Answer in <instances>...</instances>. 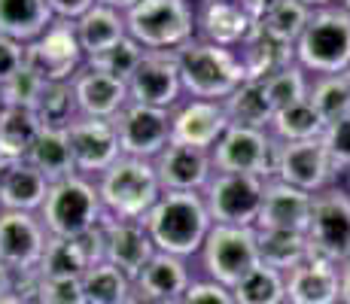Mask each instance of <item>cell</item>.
<instances>
[{"instance_id": "obj_1", "label": "cell", "mask_w": 350, "mask_h": 304, "mask_svg": "<svg viewBox=\"0 0 350 304\" xmlns=\"http://www.w3.org/2000/svg\"><path fill=\"white\" fill-rule=\"evenodd\" d=\"M144 225L156 243V253L177 255V259L201 255L213 232L204 192H165L144 219Z\"/></svg>"}, {"instance_id": "obj_2", "label": "cell", "mask_w": 350, "mask_h": 304, "mask_svg": "<svg viewBox=\"0 0 350 304\" xmlns=\"http://www.w3.org/2000/svg\"><path fill=\"white\" fill-rule=\"evenodd\" d=\"M180 61V77H183L186 98L198 100H228L241 85L247 83V67L241 61L238 49L213 46L195 37L180 52H174Z\"/></svg>"}, {"instance_id": "obj_3", "label": "cell", "mask_w": 350, "mask_h": 304, "mask_svg": "<svg viewBox=\"0 0 350 304\" xmlns=\"http://www.w3.org/2000/svg\"><path fill=\"white\" fill-rule=\"evenodd\" d=\"M95 182L107 216L128 222H144L152 207L159 204V198L165 195V189L159 182L156 161L128 158V155H122Z\"/></svg>"}, {"instance_id": "obj_4", "label": "cell", "mask_w": 350, "mask_h": 304, "mask_svg": "<svg viewBox=\"0 0 350 304\" xmlns=\"http://www.w3.org/2000/svg\"><path fill=\"white\" fill-rule=\"evenodd\" d=\"M128 37L146 52H180L198 37V3L195 0H140L125 12Z\"/></svg>"}, {"instance_id": "obj_5", "label": "cell", "mask_w": 350, "mask_h": 304, "mask_svg": "<svg viewBox=\"0 0 350 304\" xmlns=\"http://www.w3.org/2000/svg\"><path fill=\"white\" fill-rule=\"evenodd\" d=\"M46 232L52 238H85L107 219L98 182L83 174H73L49 186L46 204L40 210Z\"/></svg>"}, {"instance_id": "obj_6", "label": "cell", "mask_w": 350, "mask_h": 304, "mask_svg": "<svg viewBox=\"0 0 350 304\" xmlns=\"http://www.w3.org/2000/svg\"><path fill=\"white\" fill-rule=\"evenodd\" d=\"M295 61L311 77H338L350 67V12L341 3L314 10L295 43Z\"/></svg>"}, {"instance_id": "obj_7", "label": "cell", "mask_w": 350, "mask_h": 304, "mask_svg": "<svg viewBox=\"0 0 350 304\" xmlns=\"http://www.w3.org/2000/svg\"><path fill=\"white\" fill-rule=\"evenodd\" d=\"M201 271L207 280L234 289L253 268H259V232L238 225H213L201 249Z\"/></svg>"}, {"instance_id": "obj_8", "label": "cell", "mask_w": 350, "mask_h": 304, "mask_svg": "<svg viewBox=\"0 0 350 304\" xmlns=\"http://www.w3.org/2000/svg\"><path fill=\"white\" fill-rule=\"evenodd\" d=\"M268 180L250 177V174H213L204 189V201L211 210L213 225H238L256 228L265 204Z\"/></svg>"}, {"instance_id": "obj_9", "label": "cell", "mask_w": 350, "mask_h": 304, "mask_svg": "<svg viewBox=\"0 0 350 304\" xmlns=\"http://www.w3.org/2000/svg\"><path fill=\"white\" fill-rule=\"evenodd\" d=\"M25 67L43 83H70L85 67V52L77 37V22L55 18L40 40L25 46Z\"/></svg>"}, {"instance_id": "obj_10", "label": "cell", "mask_w": 350, "mask_h": 304, "mask_svg": "<svg viewBox=\"0 0 350 304\" xmlns=\"http://www.w3.org/2000/svg\"><path fill=\"white\" fill-rule=\"evenodd\" d=\"M311 255L332 265L350 262V192L329 186L314 195V216L308 225Z\"/></svg>"}, {"instance_id": "obj_11", "label": "cell", "mask_w": 350, "mask_h": 304, "mask_svg": "<svg viewBox=\"0 0 350 304\" xmlns=\"http://www.w3.org/2000/svg\"><path fill=\"white\" fill-rule=\"evenodd\" d=\"M278 150L280 143L271 137V131L259 128L232 125L213 146V167L219 174H250V177L274 180L278 171Z\"/></svg>"}, {"instance_id": "obj_12", "label": "cell", "mask_w": 350, "mask_h": 304, "mask_svg": "<svg viewBox=\"0 0 350 304\" xmlns=\"http://www.w3.org/2000/svg\"><path fill=\"white\" fill-rule=\"evenodd\" d=\"M116 134L122 155L128 158H146L156 161L167 146L174 143V125H171V110H156V107L144 104H128L116 119Z\"/></svg>"}, {"instance_id": "obj_13", "label": "cell", "mask_w": 350, "mask_h": 304, "mask_svg": "<svg viewBox=\"0 0 350 304\" xmlns=\"http://www.w3.org/2000/svg\"><path fill=\"white\" fill-rule=\"evenodd\" d=\"M49 240L52 234L46 232L40 213L0 210V262H6L12 271L22 277L37 274Z\"/></svg>"}, {"instance_id": "obj_14", "label": "cell", "mask_w": 350, "mask_h": 304, "mask_svg": "<svg viewBox=\"0 0 350 304\" xmlns=\"http://www.w3.org/2000/svg\"><path fill=\"white\" fill-rule=\"evenodd\" d=\"M128 94L134 104L156 107V110H174L186 100L180 61L174 52H146L137 70L128 79Z\"/></svg>"}, {"instance_id": "obj_15", "label": "cell", "mask_w": 350, "mask_h": 304, "mask_svg": "<svg viewBox=\"0 0 350 304\" xmlns=\"http://www.w3.org/2000/svg\"><path fill=\"white\" fill-rule=\"evenodd\" d=\"M335 177H338V171H335V165H332V158H329L323 140L280 143L274 180L301 189V192L317 195V192H323V189L335 186Z\"/></svg>"}, {"instance_id": "obj_16", "label": "cell", "mask_w": 350, "mask_h": 304, "mask_svg": "<svg viewBox=\"0 0 350 304\" xmlns=\"http://www.w3.org/2000/svg\"><path fill=\"white\" fill-rule=\"evenodd\" d=\"M70 137L73 161H77V174L98 180L107 174L119 158H122V146H119L116 125L110 119H89L79 116L67 131Z\"/></svg>"}, {"instance_id": "obj_17", "label": "cell", "mask_w": 350, "mask_h": 304, "mask_svg": "<svg viewBox=\"0 0 350 304\" xmlns=\"http://www.w3.org/2000/svg\"><path fill=\"white\" fill-rule=\"evenodd\" d=\"M171 125H174V143L213 152V146L223 140V134L232 128V122H228V113L219 100L186 98L183 104H177L171 110Z\"/></svg>"}, {"instance_id": "obj_18", "label": "cell", "mask_w": 350, "mask_h": 304, "mask_svg": "<svg viewBox=\"0 0 350 304\" xmlns=\"http://www.w3.org/2000/svg\"><path fill=\"white\" fill-rule=\"evenodd\" d=\"M100 238H104V262L116 265L131 280H137V274L156 255V243H152L144 222H128V219L107 216L100 222Z\"/></svg>"}, {"instance_id": "obj_19", "label": "cell", "mask_w": 350, "mask_h": 304, "mask_svg": "<svg viewBox=\"0 0 350 304\" xmlns=\"http://www.w3.org/2000/svg\"><path fill=\"white\" fill-rule=\"evenodd\" d=\"M156 171L165 192H204L217 167H213V155L207 150L171 143L156 158Z\"/></svg>"}, {"instance_id": "obj_20", "label": "cell", "mask_w": 350, "mask_h": 304, "mask_svg": "<svg viewBox=\"0 0 350 304\" xmlns=\"http://www.w3.org/2000/svg\"><path fill=\"white\" fill-rule=\"evenodd\" d=\"M98 262H104L100 225L85 238H52L37 274L49 280H83V274Z\"/></svg>"}, {"instance_id": "obj_21", "label": "cell", "mask_w": 350, "mask_h": 304, "mask_svg": "<svg viewBox=\"0 0 350 304\" xmlns=\"http://www.w3.org/2000/svg\"><path fill=\"white\" fill-rule=\"evenodd\" d=\"M314 216V195L301 192L295 186H286L280 180H268L265 189V204H262L259 232H301L308 234Z\"/></svg>"}, {"instance_id": "obj_22", "label": "cell", "mask_w": 350, "mask_h": 304, "mask_svg": "<svg viewBox=\"0 0 350 304\" xmlns=\"http://www.w3.org/2000/svg\"><path fill=\"white\" fill-rule=\"evenodd\" d=\"M256 31L241 0H198V40L226 49H241Z\"/></svg>"}, {"instance_id": "obj_23", "label": "cell", "mask_w": 350, "mask_h": 304, "mask_svg": "<svg viewBox=\"0 0 350 304\" xmlns=\"http://www.w3.org/2000/svg\"><path fill=\"white\" fill-rule=\"evenodd\" d=\"M70 85H73V94H77L79 116L113 122L128 104H131V94H128L125 79L92 70V67H83V70L70 79Z\"/></svg>"}, {"instance_id": "obj_24", "label": "cell", "mask_w": 350, "mask_h": 304, "mask_svg": "<svg viewBox=\"0 0 350 304\" xmlns=\"http://www.w3.org/2000/svg\"><path fill=\"white\" fill-rule=\"evenodd\" d=\"M286 304H341V268L311 255L286 274Z\"/></svg>"}, {"instance_id": "obj_25", "label": "cell", "mask_w": 350, "mask_h": 304, "mask_svg": "<svg viewBox=\"0 0 350 304\" xmlns=\"http://www.w3.org/2000/svg\"><path fill=\"white\" fill-rule=\"evenodd\" d=\"M195 283L189 259H177V255L167 253H156L150 259V265L137 274L134 289H140L144 295L156 299L161 304H177L189 292V286Z\"/></svg>"}, {"instance_id": "obj_26", "label": "cell", "mask_w": 350, "mask_h": 304, "mask_svg": "<svg viewBox=\"0 0 350 304\" xmlns=\"http://www.w3.org/2000/svg\"><path fill=\"white\" fill-rule=\"evenodd\" d=\"M52 182L31 165V161H16L6 167L3 186H0V210L12 213H40L46 204Z\"/></svg>"}, {"instance_id": "obj_27", "label": "cell", "mask_w": 350, "mask_h": 304, "mask_svg": "<svg viewBox=\"0 0 350 304\" xmlns=\"http://www.w3.org/2000/svg\"><path fill=\"white\" fill-rule=\"evenodd\" d=\"M238 52L247 67V79H253V83H268V79L278 77L280 70L299 64V61H295V46L271 40L268 33H262L259 25H256L250 40H247Z\"/></svg>"}, {"instance_id": "obj_28", "label": "cell", "mask_w": 350, "mask_h": 304, "mask_svg": "<svg viewBox=\"0 0 350 304\" xmlns=\"http://www.w3.org/2000/svg\"><path fill=\"white\" fill-rule=\"evenodd\" d=\"M55 22L49 0H0V33L28 46Z\"/></svg>"}, {"instance_id": "obj_29", "label": "cell", "mask_w": 350, "mask_h": 304, "mask_svg": "<svg viewBox=\"0 0 350 304\" xmlns=\"http://www.w3.org/2000/svg\"><path fill=\"white\" fill-rule=\"evenodd\" d=\"M77 37H79V46H83L85 58L98 55V52H107L110 46L122 43L128 37L125 12L110 10V6H104V3H95L77 22Z\"/></svg>"}, {"instance_id": "obj_30", "label": "cell", "mask_w": 350, "mask_h": 304, "mask_svg": "<svg viewBox=\"0 0 350 304\" xmlns=\"http://www.w3.org/2000/svg\"><path fill=\"white\" fill-rule=\"evenodd\" d=\"M43 134L37 113L33 110H16V107H3L0 113V158L6 165L16 161H28V155Z\"/></svg>"}, {"instance_id": "obj_31", "label": "cell", "mask_w": 350, "mask_h": 304, "mask_svg": "<svg viewBox=\"0 0 350 304\" xmlns=\"http://www.w3.org/2000/svg\"><path fill=\"white\" fill-rule=\"evenodd\" d=\"M226 113H228V122L232 125H241V128H259V131H268L271 128V119H274V104L268 98V89L265 83H253L247 79L238 92L232 94L228 100H223Z\"/></svg>"}, {"instance_id": "obj_32", "label": "cell", "mask_w": 350, "mask_h": 304, "mask_svg": "<svg viewBox=\"0 0 350 304\" xmlns=\"http://www.w3.org/2000/svg\"><path fill=\"white\" fill-rule=\"evenodd\" d=\"M28 161L49 182L67 180L77 174V161H73V150H70L67 131H49V128H43V134H40L37 143H33Z\"/></svg>"}, {"instance_id": "obj_33", "label": "cell", "mask_w": 350, "mask_h": 304, "mask_svg": "<svg viewBox=\"0 0 350 304\" xmlns=\"http://www.w3.org/2000/svg\"><path fill=\"white\" fill-rule=\"evenodd\" d=\"M259 232V228H256ZM311 259V243L301 232H259V262L289 274Z\"/></svg>"}, {"instance_id": "obj_34", "label": "cell", "mask_w": 350, "mask_h": 304, "mask_svg": "<svg viewBox=\"0 0 350 304\" xmlns=\"http://www.w3.org/2000/svg\"><path fill=\"white\" fill-rule=\"evenodd\" d=\"M271 137L280 143H301V140H323L326 134V122L320 119V113L314 110L311 100H299L289 104L284 110L274 113L271 119Z\"/></svg>"}, {"instance_id": "obj_35", "label": "cell", "mask_w": 350, "mask_h": 304, "mask_svg": "<svg viewBox=\"0 0 350 304\" xmlns=\"http://www.w3.org/2000/svg\"><path fill=\"white\" fill-rule=\"evenodd\" d=\"M33 113H37L40 125L49 128V131H70V125L79 119V104H77V94H73V85L46 83Z\"/></svg>"}, {"instance_id": "obj_36", "label": "cell", "mask_w": 350, "mask_h": 304, "mask_svg": "<svg viewBox=\"0 0 350 304\" xmlns=\"http://www.w3.org/2000/svg\"><path fill=\"white\" fill-rule=\"evenodd\" d=\"M83 292L89 304H125L134 292V280L110 262H98L83 274Z\"/></svg>"}, {"instance_id": "obj_37", "label": "cell", "mask_w": 350, "mask_h": 304, "mask_svg": "<svg viewBox=\"0 0 350 304\" xmlns=\"http://www.w3.org/2000/svg\"><path fill=\"white\" fill-rule=\"evenodd\" d=\"M232 295L238 304H286V274L259 265L232 289Z\"/></svg>"}, {"instance_id": "obj_38", "label": "cell", "mask_w": 350, "mask_h": 304, "mask_svg": "<svg viewBox=\"0 0 350 304\" xmlns=\"http://www.w3.org/2000/svg\"><path fill=\"white\" fill-rule=\"evenodd\" d=\"M308 100L314 104V110L320 113V119L326 122V128L332 122L350 116V85L345 77H311V94Z\"/></svg>"}, {"instance_id": "obj_39", "label": "cell", "mask_w": 350, "mask_h": 304, "mask_svg": "<svg viewBox=\"0 0 350 304\" xmlns=\"http://www.w3.org/2000/svg\"><path fill=\"white\" fill-rule=\"evenodd\" d=\"M311 12L314 10H308L301 0H284L278 10H271L265 18H262L259 28L271 40H280V43L295 46L299 43V37L305 33L308 22H311Z\"/></svg>"}, {"instance_id": "obj_40", "label": "cell", "mask_w": 350, "mask_h": 304, "mask_svg": "<svg viewBox=\"0 0 350 304\" xmlns=\"http://www.w3.org/2000/svg\"><path fill=\"white\" fill-rule=\"evenodd\" d=\"M146 49L137 43V40L125 37L122 43L110 46L107 52H98V55H89L85 58V67H92V70H100V73H110V77L116 79H131V73L137 70V64L144 61Z\"/></svg>"}, {"instance_id": "obj_41", "label": "cell", "mask_w": 350, "mask_h": 304, "mask_svg": "<svg viewBox=\"0 0 350 304\" xmlns=\"http://www.w3.org/2000/svg\"><path fill=\"white\" fill-rule=\"evenodd\" d=\"M265 89H268V98H271L274 110H284L289 104L308 100V94H311V73H308L305 67L293 64V67H286V70H280L278 77L268 79Z\"/></svg>"}, {"instance_id": "obj_42", "label": "cell", "mask_w": 350, "mask_h": 304, "mask_svg": "<svg viewBox=\"0 0 350 304\" xmlns=\"http://www.w3.org/2000/svg\"><path fill=\"white\" fill-rule=\"evenodd\" d=\"M43 85H46L43 79L25 67V70L16 73L10 83L0 85V100H3V107H16V110H33V107H37V100H40V94H43Z\"/></svg>"}, {"instance_id": "obj_43", "label": "cell", "mask_w": 350, "mask_h": 304, "mask_svg": "<svg viewBox=\"0 0 350 304\" xmlns=\"http://www.w3.org/2000/svg\"><path fill=\"white\" fill-rule=\"evenodd\" d=\"M323 146H326L329 158H332L335 171H350V116L332 122L323 134Z\"/></svg>"}, {"instance_id": "obj_44", "label": "cell", "mask_w": 350, "mask_h": 304, "mask_svg": "<svg viewBox=\"0 0 350 304\" xmlns=\"http://www.w3.org/2000/svg\"><path fill=\"white\" fill-rule=\"evenodd\" d=\"M177 304H238V301H234L232 289L219 286V283H213L204 277V280H195L189 286V292H186Z\"/></svg>"}, {"instance_id": "obj_45", "label": "cell", "mask_w": 350, "mask_h": 304, "mask_svg": "<svg viewBox=\"0 0 350 304\" xmlns=\"http://www.w3.org/2000/svg\"><path fill=\"white\" fill-rule=\"evenodd\" d=\"M25 70V46L0 33V85Z\"/></svg>"}, {"instance_id": "obj_46", "label": "cell", "mask_w": 350, "mask_h": 304, "mask_svg": "<svg viewBox=\"0 0 350 304\" xmlns=\"http://www.w3.org/2000/svg\"><path fill=\"white\" fill-rule=\"evenodd\" d=\"M98 0H49V10L55 18H67V22H79L85 12L95 6Z\"/></svg>"}, {"instance_id": "obj_47", "label": "cell", "mask_w": 350, "mask_h": 304, "mask_svg": "<svg viewBox=\"0 0 350 304\" xmlns=\"http://www.w3.org/2000/svg\"><path fill=\"white\" fill-rule=\"evenodd\" d=\"M18 286H22V274L12 271L6 262H0V299H6V295H16Z\"/></svg>"}, {"instance_id": "obj_48", "label": "cell", "mask_w": 350, "mask_h": 304, "mask_svg": "<svg viewBox=\"0 0 350 304\" xmlns=\"http://www.w3.org/2000/svg\"><path fill=\"white\" fill-rule=\"evenodd\" d=\"M280 3H284V0H241V6L250 12V18H253L256 25H259L271 10H278Z\"/></svg>"}, {"instance_id": "obj_49", "label": "cell", "mask_w": 350, "mask_h": 304, "mask_svg": "<svg viewBox=\"0 0 350 304\" xmlns=\"http://www.w3.org/2000/svg\"><path fill=\"white\" fill-rule=\"evenodd\" d=\"M338 268H341V304H350V262Z\"/></svg>"}, {"instance_id": "obj_50", "label": "cell", "mask_w": 350, "mask_h": 304, "mask_svg": "<svg viewBox=\"0 0 350 304\" xmlns=\"http://www.w3.org/2000/svg\"><path fill=\"white\" fill-rule=\"evenodd\" d=\"M98 3L110 6V10H119V12H131L134 6L140 3V0H98Z\"/></svg>"}, {"instance_id": "obj_51", "label": "cell", "mask_w": 350, "mask_h": 304, "mask_svg": "<svg viewBox=\"0 0 350 304\" xmlns=\"http://www.w3.org/2000/svg\"><path fill=\"white\" fill-rule=\"evenodd\" d=\"M125 304H161V301H156V299H150V295H144L140 289H134L131 295H128V301Z\"/></svg>"}, {"instance_id": "obj_52", "label": "cell", "mask_w": 350, "mask_h": 304, "mask_svg": "<svg viewBox=\"0 0 350 304\" xmlns=\"http://www.w3.org/2000/svg\"><path fill=\"white\" fill-rule=\"evenodd\" d=\"M308 10H326V6H335V0H301Z\"/></svg>"}, {"instance_id": "obj_53", "label": "cell", "mask_w": 350, "mask_h": 304, "mask_svg": "<svg viewBox=\"0 0 350 304\" xmlns=\"http://www.w3.org/2000/svg\"><path fill=\"white\" fill-rule=\"evenodd\" d=\"M0 304H31L28 299H25V295H6V299H0Z\"/></svg>"}, {"instance_id": "obj_54", "label": "cell", "mask_w": 350, "mask_h": 304, "mask_svg": "<svg viewBox=\"0 0 350 304\" xmlns=\"http://www.w3.org/2000/svg\"><path fill=\"white\" fill-rule=\"evenodd\" d=\"M6 167H10V165H6V161L0 158V186H3V174H6Z\"/></svg>"}, {"instance_id": "obj_55", "label": "cell", "mask_w": 350, "mask_h": 304, "mask_svg": "<svg viewBox=\"0 0 350 304\" xmlns=\"http://www.w3.org/2000/svg\"><path fill=\"white\" fill-rule=\"evenodd\" d=\"M341 77H345V83L350 85V67H347V70H345V73H341Z\"/></svg>"}, {"instance_id": "obj_56", "label": "cell", "mask_w": 350, "mask_h": 304, "mask_svg": "<svg viewBox=\"0 0 350 304\" xmlns=\"http://www.w3.org/2000/svg\"><path fill=\"white\" fill-rule=\"evenodd\" d=\"M341 6H345V10L350 12V0H341Z\"/></svg>"}, {"instance_id": "obj_57", "label": "cell", "mask_w": 350, "mask_h": 304, "mask_svg": "<svg viewBox=\"0 0 350 304\" xmlns=\"http://www.w3.org/2000/svg\"><path fill=\"white\" fill-rule=\"evenodd\" d=\"M0 113H3V100H0Z\"/></svg>"}]
</instances>
